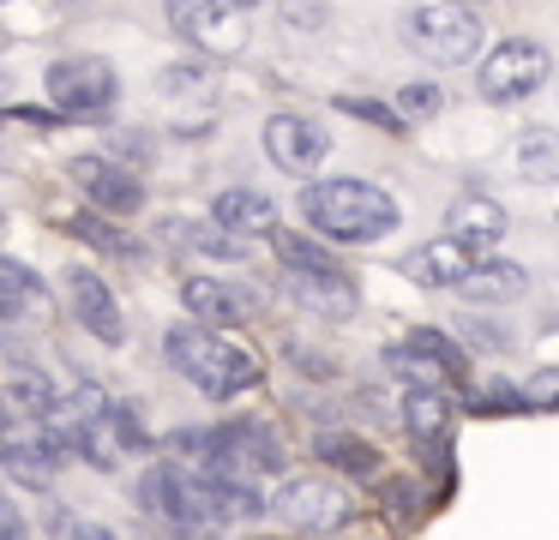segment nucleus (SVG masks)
<instances>
[{
	"label": "nucleus",
	"mask_w": 559,
	"mask_h": 540,
	"mask_svg": "<svg viewBox=\"0 0 559 540\" xmlns=\"http://www.w3.org/2000/svg\"><path fill=\"white\" fill-rule=\"evenodd\" d=\"M301 216L313 223V235L325 240H349V247H367V240H385L397 228V204L391 192H379L373 180H307L301 187Z\"/></svg>",
	"instance_id": "nucleus-1"
},
{
	"label": "nucleus",
	"mask_w": 559,
	"mask_h": 540,
	"mask_svg": "<svg viewBox=\"0 0 559 540\" xmlns=\"http://www.w3.org/2000/svg\"><path fill=\"white\" fill-rule=\"evenodd\" d=\"M163 355H169V367L181 372V379H193L211 403H229V396H241V391L259 384V360L247 355V348H235L229 336H217L211 324H199V319L175 324V331L163 336Z\"/></svg>",
	"instance_id": "nucleus-2"
},
{
	"label": "nucleus",
	"mask_w": 559,
	"mask_h": 540,
	"mask_svg": "<svg viewBox=\"0 0 559 540\" xmlns=\"http://www.w3.org/2000/svg\"><path fill=\"white\" fill-rule=\"evenodd\" d=\"M403 36L415 43V55L439 60V67H469L481 55V19L463 0H433V7H415L403 19Z\"/></svg>",
	"instance_id": "nucleus-3"
},
{
	"label": "nucleus",
	"mask_w": 559,
	"mask_h": 540,
	"mask_svg": "<svg viewBox=\"0 0 559 540\" xmlns=\"http://www.w3.org/2000/svg\"><path fill=\"white\" fill-rule=\"evenodd\" d=\"M43 91L61 115H79V120H97L121 103V72L97 55H67L43 72Z\"/></svg>",
	"instance_id": "nucleus-4"
},
{
	"label": "nucleus",
	"mask_w": 559,
	"mask_h": 540,
	"mask_svg": "<svg viewBox=\"0 0 559 540\" xmlns=\"http://www.w3.org/2000/svg\"><path fill=\"white\" fill-rule=\"evenodd\" d=\"M139 504H145L169 535H199V528L217 523V516H211V499H205V480H199L193 468H175V463L145 468V480H139Z\"/></svg>",
	"instance_id": "nucleus-5"
},
{
	"label": "nucleus",
	"mask_w": 559,
	"mask_h": 540,
	"mask_svg": "<svg viewBox=\"0 0 559 540\" xmlns=\"http://www.w3.org/2000/svg\"><path fill=\"white\" fill-rule=\"evenodd\" d=\"M283 444L271 427L259 420H229V427H211V463L199 475H235V480H265L283 475Z\"/></svg>",
	"instance_id": "nucleus-6"
},
{
	"label": "nucleus",
	"mask_w": 559,
	"mask_h": 540,
	"mask_svg": "<svg viewBox=\"0 0 559 540\" xmlns=\"http://www.w3.org/2000/svg\"><path fill=\"white\" fill-rule=\"evenodd\" d=\"M169 31L199 55L223 60L247 48V12H235L229 0H169Z\"/></svg>",
	"instance_id": "nucleus-7"
},
{
	"label": "nucleus",
	"mask_w": 559,
	"mask_h": 540,
	"mask_svg": "<svg viewBox=\"0 0 559 540\" xmlns=\"http://www.w3.org/2000/svg\"><path fill=\"white\" fill-rule=\"evenodd\" d=\"M542 79H547V48L535 43V36H506V43L481 60V96L493 108L535 96V91H542Z\"/></svg>",
	"instance_id": "nucleus-8"
},
{
	"label": "nucleus",
	"mask_w": 559,
	"mask_h": 540,
	"mask_svg": "<svg viewBox=\"0 0 559 540\" xmlns=\"http://www.w3.org/2000/svg\"><path fill=\"white\" fill-rule=\"evenodd\" d=\"M385 367L397 372V379H409V384H439V391H451V384H463V348L451 343V336H439V331H409L397 348H385Z\"/></svg>",
	"instance_id": "nucleus-9"
},
{
	"label": "nucleus",
	"mask_w": 559,
	"mask_h": 540,
	"mask_svg": "<svg viewBox=\"0 0 559 540\" xmlns=\"http://www.w3.org/2000/svg\"><path fill=\"white\" fill-rule=\"evenodd\" d=\"M67 175H73V187L85 192L103 216H133L139 204H145L139 175H133V168H121L115 156H73V163H67Z\"/></svg>",
	"instance_id": "nucleus-10"
},
{
	"label": "nucleus",
	"mask_w": 559,
	"mask_h": 540,
	"mask_svg": "<svg viewBox=\"0 0 559 540\" xmlns=\"http://www.w3.org/2000/svg\"><path fill=\"white\" fill-rule=\"evenodd\" d=\"M265 156L283 175H319V163L331 156V132L307 115H271L265 120Z\"/></svg>",
	"instance_id": "nucleus-11"
},
{
	"label": "nucleus",
	"mask_w": 559,
	"mask_h": 540,
	"mask_svg": "<svg viewBox=\"0 0 559 540\" xmlns=\"http://www.w3.org/2000/svg\"><path fill=\"white\" fill-rule=\"evenodd\" d=\"M67 300H73V319L85 324L97 343H109V348H121L127 343V319H121V300H115V288L103 283L97 271H67Z\"/></svg>",
	"instance_id": "nucleus-12"
},
{
	"label": "nucleus",
	"mask_w": 559,
	"mask_h": 540,
	"mask_svg": "<svg viewBox=\"0 0 559 540\" xmlns=\"http://www.w3.org/2000/svg\"><path fill=\"white\" fill-rule=\"evenodd\" d=\"M271 511H277L289 528L319 535V528H337L343 516H349V499H343L331 480H283V492H277V504H271Z\"/></svg>",
	"instance_id": "nucleus-13"
},
{
	"label": "nucleus",
	"mask_w": 559,
	"mask_h": 540,
	"mask_svg": "<svg viewBox=\"0 0 559 540\" xmlns=\"http://www.w3.org/2000/svg\"><path fill=\"white\" fill-rule=\"evenodd\" d=\"M181 307L193 312L199 324H211V331H229V324L253 319L259 300L247 295V288L223 283V276H187V283H181Z\"/></svg>",
	"instance_id": "nucleus-14"
},
{
	"label": "nucleus",
	"mask_w": 559,
	"mask_h": 540,
	"mask_svg": "<svg viewBox=\"0 0 559 540\" xmlns=\"http://www.w3.org/2000/svg\"><path fill=\"white\" fill-rule=\"evenodd\" d=\"M67 444L61 439H49V432H37V439H19V432H7L0 439V468L19 480V487H31V492H49L55 487V468L67 463Z\"/></svg>",
	"instance_id": "nucleus-15"
},
{
	"label": "nucleus",
	"mask_w": 559,
	"mask_h": 540,
	"mask_svg": "<svg viewBox=\"0 0 559 540\" xmlns=\"http://www.w3.org/2000/svg\"><path fill=\"white\" fill-rule=\"evenodd\" d=\"M475 259H481V252H475L469 240L439 235V240H427V247H415L409 259H403V276L421 283V288H451L463 271H475Z\"/></svg>",
	"instance_id": "nucleus-16"
},
{
	"label": "nucleus",
	"mask_w": 559,
	"mask_h": 540,
	"mask_svg": "<svg viewBox=\"0 0 559 540\" xmlns=\"http://www.w3.org/2000/svg\"><path fill=\"white\" fill-rule=\"evenodd\" d=\"M289 295L307 312H319V319H355V307H361V288L337 264H325V271H289Z\"/></svg>",
	"instance_id": "nucleus-17"
},
{
	"label": "nucleus",
	"mask_w": 559,
	"mask_h": 540,
	"mask_svg": "<svg viewBox=\"0 0 559 540\" xmlns=\"http://www.w3.org/2000/svg\"><path fill=\"white\" fill-rule=\"evenodd\" d=\"M445 235H457V240H469L475 252H487L506 235V204L487 199V192H457V199L445 204Z\"/></svg>",
	"instance_id": "nucleus-18"
},
{
	"label": "nucleus",
	"mask_w": 559,
	"mask_h": 540,
	"mask_svg": "<svg viewBox=\"0 0 559 540\" xmlns=\"http://www.w3.org/2000/svg\"><path fill=\"white\" fill-rule=\"evenodd\" d=\"M523 288H530V276H523L518 264L475 259V271H463L457 283H451V295L469 300V307H506V300H523Z\"/></svg>",
	"instance_id": "nucleus-19"
},
{
	"label": "nucleus",
	"mask_w": 559,
	"mask_h": 540,
	"mask_svg": "<svg viewBox=\"0 0 559 540\" xmlns=\"http://www.w3.org/2000/svg\"><path fill=\"white\" fill-rule=\"evenodd\" d=\"M211 223L229 228V235H241V240H253V235H271V228H277V204H271L265 192H253V187H229V192H217V204H211Z\"/></svg>",
	"instance_id": "nucleus-20"
},
{
	"label": "nucleus",
	"mask_w": 559,
	"mask_h": 540,
	"mask_svg": "<svg viewBox=\"0 0 559 540\" xmlns=\"http://www.w3.org/2000/svg\"><path fill=\"white\" fill-rule=\"evenodd\" d=\"M49 307V288H43L37 271H25V264L0 259V324L7 319H25V312H43Z\"/></svg>",
	"instance_id": "nucleus-21"
},
{
	"label": "nucleus",
	"mask_w": 559,
	"mask_h": 540,
	"mask_svg": "<svg viewBox=\"0 0 559 540\" xmlns=\"http://www.w3.org/2000/svg\"><path fill=\"white\" fill-rule=\"evenodd\" d=\"M518 175L535 187L559 180V127H523L518 132Z\"/></svg>",
	"instance_id": "nucleus-22"
},
{
	"label": "nucleus",
	"mask_w": 559,
	"mask_h": 540,
	"mask_svg": "<svg viewBox=\"0 0 559 540\" xmlns=\"http://www.w3.org/2000/svg\"><path fill=\"white\" fill-rule=\"evenodd\" d=\"M403 420H409V432H421V439H445L451 391H439V384H409V396H403Z\"/></svg>",
	"instance_id": "nucleus-23"
},
{
	"label": "nucleus",
	"mask_w": 559,
	"mask_h": 540,
	"mask_svg": "<svg viewBox=\"0 0 559 540\" xmlns=\"http://www.w3.org/2000/svg\"><path fill=\"white\" fill-rule=\"evenodd\" d=\"M157 84H163V96H169V103H211L217 72H211L205 60H199V67H193V60H181V67H169Z\"/></svg>",
	"instance_id": "nucleus-24"
},
{
	"label": "nucleus",
	"mask_w": 559,
	"mask_h": 540,
	"mask_svg": "<svg viewBox=\"0 0 559 540\" xmlns=\"http://www.w3.org/2000/svg\"><path fill=\"white\" fill-rule=\"evenodd\" d=\"M73 451L85 456V463H97V468H115L127 456V444L115 439V427H109V415H97V420H85L79 427V439H73Z\"/></svg>",
	"instance_id": "nucleus-25"
},
{
	"label": "nucleus",
	"mask_w": 559,
	"mask_h": 540,
	"mask_svg": "<svg viewBox=\"0 0 559 540\" xmlns=\"http://www.w3.org/2000/svg\"><path fill=\"white\" fill-rule=\"evenodd\" d=\"M271 247H277V259H283V271H325V264H337L319 240H307V235H283V228H271Z\"/></svg>",
	"instance_id": "nucleus-26"
},
{
	"label": "nucleus",
	"mask_w": 559,
	"mask_h": 540,
	"mask_svg": "<svg viewBox=\"0 0 559 540\" xmlns=\"http://www.w3.org/2000/svg\"><path fill=\"white\" fill-rule=\"evenodd\" d=\"M391 108H397L403 127H415V120H433L439 108H445V91H439L433 79H415V84H403V91H397V103H391Z\"/></svg>",
	"instance_id": "nucleus-27"
},
{
	"label": "nucleus",
	"mask_w": 559,
	"mask_h": 540,
	"mask_svg": "<svg viewBox=\"0 0 559 540\" xmlns=\"http://www.w3.org/2000/svg\"><path fill=\"white\" fill-rule=\"evenodd\" d=\"M7 396H13V408H19L25 420H37V427L55 415V403H61V396H55L43 379H31V372H25V379H13V384H7Z\"/></svg>",
	"instance_id": "nucleus-28"
},
{
	"label": "nucleus",
	"mask_w": 559,
	"mask_h": 540,
	"mask_svg": "<svg viewBox=\"0 0 559 540\" xmlns=\"http://www.w3.org/2000/svg\"><path fill=\"white\" fill-rule=\"evenodd\" d=\"M193 247L211 252V259H247V240L229 235V228H217V223H199L193 228Z\"/></svg>",
	"instance_id": "nucleus-29"
},
{
	"label": "nucleus",
	"mask_w": 559,
	"mask_h": 540,
	"mask_svg": "<svg viewBox=\"0 0 559 540\" xmlns=\"http://www.w3.org/2000/svg\"><path fill=\"white\" fill-rule=\"evenodd\" d=\"M109 427H115V439H121L127 451H151V432H145V420H139L133 403H109Z\"/></svg>",
	"instance_id": "nucleus-30"
},
{
	"label": "nucleus",
	"mask_w": 559,
	"mask_h": 540,
	"mask_svg": "<svg viewBox=\"0 0 559 540\" xmlns=\"http://www.w3.org/2000/svg\"><path fill=\"white\" fill-rule=\"evenodd\" d=\"M319 456L349 468V475H367V468H373V451H367V444H349V439H319Z\"/></svg>",
	"instance_id": "nucleus-31"
},
{
	"label": "nucleus",
	"mask_w": 559,
	"mask_h": 540,
	"mask_svg": "<svg viewBox=\"0 0 559 540\" xmlns=\"http://www.w3.org/2000/svg\"><path fill=\"white\" fill-rule=\"evenodd\" d=\"M283 19L301 24V31H319L325 24V0H283Z\"/></svg>",
	"instance_id": "nucleus-32"
},
{
	"label": "nucleus",
	"mask_w": 559,
	"mask_h": 540,
	"mask_svg": "<svg viewBox=\"0 0 559 540\" xmlns=\"http://www.w3.org/2000/svg\"><path fill=\"white\" fill-rule=\"evenodd\" d=\"M0 540H31V528H25V516H19V504L0 492Z\"/></svg>",
	"instance_id": "nucleus-33"
},
{
	"label": "nucleus",
	"mask_w": 559,
	"mask_h": 540,
	"mask_svg": "<svg viewBox=\"0 0 559 540\" xmlns=\"http://www.w3.org/2000/svg\"><path fill=\"white\" fill-rule=\"evenodd\" d=\"M463 336H469L475 348H506V343H511L506 331H493V324H469V331H463Z\"/></svg>",
	"instance_id": "nucleus-34"
},
{
	"label": "nucleus",
	"mask_w": 559,
	"mask_h": 540,
	"mask_svg": "<svg viewBox=\"0 0 559 540\" xmlns=\"http://www.w3.org/2000/svg\"><path fill=\"white\" fill-rule=\"evenodd\" d=\"M523 396H530V403H559V372H542Z\"/></svg>",
	"instance_id": "nucleus-35"
},
{
	"label": "nucleus",
	"mask_w": 559,
	"mask_h": 540,
	"mask_svg": "<svg viewBox=\"0 0 559 540\" xmlns=\"http://www.w3.org/2000/svg\"><path fill=\"white\" fill-rule=\"evenodd\" d=\"M73 540H115V528H103V523H73Z\"/></svg>",
	"instance_id": "nucleus-36"
},
{
	"label": "nucleus",
	"mask_w": 559,
	"mask_h": 540,
	"mask_svg": "<svg viewBox=\"0 0 559 540\" xmlns=\"http://www.w3.org/2000/svg\"><path fill=\"white\" fill-rule=\"evenodd\" d=\"M13 420H19V408H13V396L0 391V432H13Z\"/></svg>",
	"instance_id": "nucleus-37"
},
{
	"label": "nucleus",
	"mask_w": 559,
	"mask_h": 540,
	"mask_svg": "<svg viewBox=\"0 0 559 540\" xmlns=\"http://www.w3.org/2000/svg\"><path fill=\"white\" fill-rule=\"evenodd\" d=\"M229 7H235V12H253V7H259V0H229Z\"/></svg>",
	"instance_id": "nucleus-38"
}]
</instances>
